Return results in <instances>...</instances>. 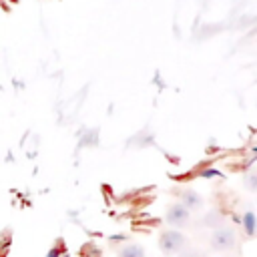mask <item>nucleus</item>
<instances>
[{
  "mask_svg": "<svg viewBox=\"0 0 257 257\" xmlns=\"http://www.w3.org/2000/svg\"><path fill=\"white\" fill-rule=\"evenodd\" d=\"M187 245H189V237H187L181 229L169 227V229H165V231L159 233V249H161L167 257L179 255Z\"/></svg>",
  "mask_w": 257,
  "mask_h": 257,
  "instance_id": "1",
  "label": "nucleus"
},
{
  "mask_svg": "<svg viewBox=\"0 0 257 257\" xmlns=\"http://www.w3.org/2000/svg\"><path fill=\"white\" fill-rule=\"evenodd\" d=\"M209 247L211 251H217V253H229L237 247V233L231 225H219L213 229L211 237H209Z\"/></svg>",
  "mask_w": 257,
  "mask_h": 257,
  "instance_id": "2",
  "label": "nucleus"
},
{
  "mask_svg": "<svg viewBox=\"0 0 257 257\" xmlns=\"http://www.w3.org/2000/svg\"><path fill=\"white\" fill-rule=\"evenodd\" d=\"M165 221L175 229H183V227H187L191 223V211L185 205H181L179 201L171 203L167 207V211H165Z\"/></svg>",
  "mask_w": 257,
  "mask_h": 257,
  "instance_id": "3",
  "label": "nucleus"
},
{
  "mask_svg": "<svg viewBox=\"0 0 257 257\" xmlns=\"http://www.w3.org/2000/svg\"><path fill=\"white\" fill-rule=\"evenodd\" d=\"M175 195L179 197V203L185 205L191 213L201 211V209L205 207V199H203L201 193L195 191L193 187H179V189H175Z\"/></svg>",
  "mask_w": 257,
  "mask_h": 257,
  "instance_id": "4",
  "label": "nucleus"
},
{
  "mask_svg": "<svg viewBox=\"0 0 257 257\" xmlns=\"http://www.w3.org/2000/svg\"><path fill=\"white\" fill-rule=\"evenodd\" d=\"M116 257H147V251L139 243H124L116 251Z\"/></svg>",
  "mask_w": 257,
  "mask_h": 257,
  "instance_id": "5",
  "label": "nucleus"
},
{
  "mask_svg": "<svg viewBox=\"0 0 257 257\" xmlns=\"http://www.w3.org/2000/svg\"><path fill=\"white\" fill-rule=\"evenodd\" d=\"M201 225H203V227H209V229H215V227L223 225V215H221V211L211 209L209 213H205L203 219H201Z\"/></svg>",
  "mask_w": 257,
  "mask_h": 257,
  "instance_id": "6",
  "label": "nucleus"
},
{
  "mask_svg": "<svg viewBox=\"0 0 257 257\" xmlns=\"http://www.w3.org/2000/svg\"><path fill=\"white\" fill-rule=\"evenodd\" d=\"M241 227L247 233V237H255V215H253V211H245L241 215Z\"/></svg>",
  "mask_w": 257,
  "mask_h": 257,
  "instance_id": "7",
  "label": "nucleus"
},
{
  "mask_svg": "<svg viewBox=\"0 0 257 257\" xmlns=\"http://www.w3.org/2000/svg\"><path fill=\"white\" fill-rule=\"evenodd\" d=\"M177 257H205V253H203L201 249H193V247H189V245H187V247H185Z\"/></svg>",
  "mask_w": 257,
  "mask_h": 257,
  "instance_id": "8",
  "label": "nucleus"
},
{
  "mask_svg": "<svg viewBox=\"0 0 257 257\" xmlns=\"http://www.w3.org/2000/svg\"><path fill=\"white\" fill-rule=\"evenodd\" d=\"M255 175H257L255 171H249V173L245 175V185H247L251 191H255V189H257V177H255Z\"/></svg>",
  "mask_w": 257,
  "mask_h": 257,
  "instance_id": "9",
  "label": "nucleus"
}]
</instances>
